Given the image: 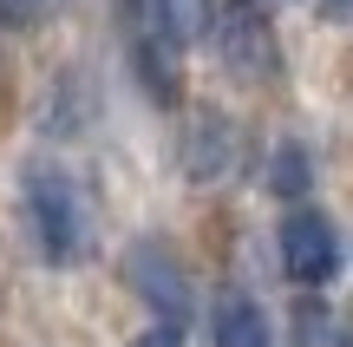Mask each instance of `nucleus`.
<instances>
[{"label":"nucleus","mask_w":353,"mask_h":347,"mask_svg":"<svg viewBox=\"0 0 353 347\" xmlns=\"http://www.w3.org/2000/svg\"><path fill=\"white\" fill-rule=\"evenodd\" d=\"M131 347H183V341H176V328H151V335H138Z\"/></svg>","instance_id":"9d476101"},{"label":"nucleus","mask_w":353,"mask_h":347,"mask_svg":"<svg viewBox=\"0 0 353 347\" xmlns=\"http://www.w3.org/2000/svg\"><path fill=\"white\" fill-rule=\"evenodd\" d=\"M334 262H341V249H334L327 217L321 210H288V223H281V269L301 288H321V282H334Z\"/></svg>","instance_id":"f03ea898"},{"label":"nucleus","mask_w":353,"mask_h":347,"mask_svg":"<svg viewBox=\"0 0 353 347\" xmlns=\"http://www.w3.org/2000/svg\"><path fill=\"white\" fill-rule=\"evenodd\" d=\"M275 190L288 197V190H307V157L294 151V144H281V157H275Z\"/></svg>","instance_id":"6e6552de"},{"label":"nucleus","mask_w":353,"mask_h":347,"mask_svg":"<svg viewBox=\"0 0 353 347\" xmlns=\"http://www.w3.org/2000/svg\"><path fill=\"white\" fill-rule=\"evenodd\" d=\"M223 52H229V66H249V72H268V66H275V39H268V26H262V13L255 7H229L223 20Z\"/></svg>","instance_id":"39448f33"},{"label":"nucleus","mask_w":353,"mask_h":347,"mask_svg":"<svg viewBox=\"0 0 353 347\" xmlns=\"http://www.w3.org/2000/svg\"><path fill=\"white\" fill-rule=\"evenodd\" d=\"M216 347H275V328L255 295H242V288L216 295Z\"/></svg>","instance_id":"20e7f679"},{"label":"nucleus","mask_w":353,"mask_h":347,"mask_svg":"<svg viewBox=\"0 0 353 347\" xmlns=\"http://www.w3.org/2000/svg\"><path fill=\"white\" fill-rule=\"evenodd\" d=\"M20 197H26V223H33V243L46 262H79L92 243V217H85V197L79 184L65 177L59 164H26L20 177Z\"/></svg>","instance_id":"f257e3e1"},{"label":"nucleus","mask_w":353,"mask_h":347,"mask_svg":"<svg viewBox=\"0 0 353 347\" xmlns=\"http://www.w3.org/2000/svg\"><path fill=\"white\" fill-rule=\"evenodd\" d=\"M321 13L327 20H353V0H321Z\"/></svg>","instance_id":"9b49d317"},{"label":"nucleus","mask_w":353,"mask_h":347,"mask_svg":"<svg viewBox=\"0 0 353 347\" xmlns=\"http://www.w3.org/2000/svg\"><path fill=\"white\" fill-rule=\"evenodd\" d=\"M131 282H138L144 301H157V315H164V321H183V315H190V282L176 275L170 249L138 243V249H131Z\"/></svg>","instance_id":"7ed1b4c3"},{"label":"nucleus","mask_w":353,"mask_h":347,"mask_svg":"<svg viewBox=\"0 0 353 347\" xmlns=\"http://www.w3.org/2000/svg\"><path fill=\"white\" fill-rule=\"evenodd\" d=\"M39 7H46V0H0V20H7V26H26Z\"/></svg>","instance_id":"1a4fd4ad"},{"label":"nucleus","mask_w":353,"mask_h":347,"mask_svg":"<svg viewBox=\"0 0 353 347\" xmlns=\"http://www.w3.org/2000/svg\"><path fill=\"white\" fill-rule=\"evenodd\" d=\"M190 131H196V138H216V112H203ZM183 164H190V177H216V170H223V151H216V144H183Z\"/></svg>","instance_id":"0eeeda50"},{"label":"nucleus","mask_w":353,"mask_h":347,"mask_svg":"<svg viewBox=\"0 0 353 347\" xmlns=\"http://www.w3.org/2000/svg\"><path fill=\"white\" fill-rule=\"evenodd\" d=\"M151 13L170 46H190V39H203L216 26V0H151Z\"/></svg>","instance_id":"423d86ee"}]
</instances>
